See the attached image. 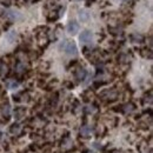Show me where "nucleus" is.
Returning <instances> with one entry per match:
<instances>
[{
    "mask_svg": "<svg viewBox=\"0 0 153 153\" xmlns=\"http://www.w3.org/2000/svg\"><path fill=\"white\" fill-rule=\"evenodd\" d=\"M60 50L65 51V53L68 54V56H76V53H78L76 45L73 41H70V40H65V41L60 45Z\"/></svg>",
    "mask_w": 153,
    "mask_h": 153,
    "instance_id": "obj_1",
    "label": "nucleus"
},
{
    "mask_svg": "<svg viewBox=\"0 0 153 153\" xmlns=\"http://www.w3.org/2000/svg\"><path fill=\"white\" fill-rule=\"evenodd\" d=\"M101 98L108 101H113L118 98V92L115 90H106L101 93Z\"/></svg>",
    "mask_w": 153,
    "mask_h": 153,
    "instance_id": "obj_2",
    "label": "nucleus"
},
{
    "mask_svg": "<svg viewBox=\"0 0 153 153\" xmlns=\"http://www.w3.org/2000/svg\"><path fill=\"white\" fill-rule=\"evenodd\" d=\"M80 41L81 42H84V44H88V42H91L92 41V39H93V34H92V32L91 31H84L81 34H80Z\"/></svg>",
    "mask_w": 153,
    "mask_h": 153,
    "instance_id": "obj_3",
    "label": "nucleus"
},
{
    "mask_svg": "<svg viewBox=\"0 0 153 153\" xmlns=\"http://www.w3.org/2000/svg\"><path fill=\"white\" fill-rule=\"evenodd\" d=\"M4 17H6V18H8V19H11V20H19V19H21L20 13L16 12V11H11V10L5 11V12H4Z\"/></svg>",
    "mask_w": 153,
    "mask_h": 153,
    "instance_id": "obj_4",
    "label": "nucleus"
},
{
    "mask_svg": "<svg viewBox=\"0 0 153 153\" xmlns=\"http://www.w3.org/2000/svg\"><path fill=\"white\" fill-rule=\"evenodd\" d=\"M86 74H87V72L82 67H78L76 70V72H74V76H76V79L78 81H82L86 78Z\"/></svg>",
    "mask_w": 153,
    "mask_h": 153,
    "instance_id": "obj_5",
    "label": "nucleus"
},
{
    "mask_svg": "<svg viewBox=\"0 0 153 153\" xmlns=\"http://www.w3.org/2000/svg\"><path fill=\"white\" fill-rule=\"evenodd\" d=\"M67 31H68V33H71L72 36L76 34L78 31H79V25H78V22H76V21H71V22L67 25Z\"/></svg>",
    "mask_w": 153,
    "mask_h": 153,
    "instance_id": "obj_6",
    "label": "nucleus"
},
{
    "mask_svg": "<svg viewBox=\"0 0 153 153\" xmlns=\"http://www.w3.org/2000/svg\"><path fill=\"white\" fill-rule=\"evenodd\" d=\"M38 40H39V44H40L41 46L47 45V42H48L47 33H46V32H40V33L38 34Z\"/></svg>",
    "mask_w": 153,
    "mask_h": 153,
    "instance_id": "obj_7",
    "label": "nucleus"
},
{
    "mask_svg": "<svg viewBox=\"0 0 153 153\" xmlns=\"http://www.w3.org/2000/svg\"><path fill=\"white\" fill-rule=\"evenodd\" d=\"M26 70H27V65L24 61L17 62V65H16V72L17 73H24V72H26Z\"/></svg>",
    "mask_w": 153,
    "mask_h": 153,
    "instance_id": "obj_8",
    "label": "nucleus"
},
{
    "mask_svg": "<svg viewBox=\"0 0 153 153\" xmlns=\"http://www.w3.org/2000/svg\"><path fill=\"white\" fill-rule=\"evenodd\" d=\"M72 145H73V143H72V139H71L70 137H66V138L64 139L62 144H61V146H62L64 150H68V149H71Z\"/></svg>",
    "mask_w": 153,
    "mask_h": 153,
    "instance_id": "obj_9",
    "label": "nucleus"
},
{
    "mask_svg": "<svg viewBox=\"0 0 153 153\" xmlns=\"http://www.w3.org/2000/svg\"><path fill=\"white\" fill-rule=\"evenodd\" d=\"M92 132V130H91V127L90 126H87V125H85V126H82L81 127V130H80V133L82 137H88L90 134Z\"/></svg>",
    "mask_w": 153,
    "mask_h": 153,
    "instance_id": "obj_10",
    "label": "nucleus"
},
{
    "mask_svg": "<svg viewBox=\"0 0 153 153\" xmlns=\"http://www.w3.org/2000/svg\"><path fill=\"white\" fill-rule=\"evenodd\" d=\"M6 38L8 40V42H13V41H16V39H17V32L16 31H11V32H8L7 34H6Z\"/></svg>",
    "mask_w": 153,
    "mask_h": 153,
    "instance_id": "obj_11",
    "label": "nucleus"
},
{
    "mask_svg": "<svg viewBox=\"0 0 153 153\" xmlns=\"http://www.w3.org/2000/svg\"><path fill=\"white\" fill-rule=\"evenodd\" d=\"M46 7L50 8V10H56L58 7V0H48L47 4H46Z\"/></svg>",
    "mask_w": 153,
    "mask_h": 153,
    "instance_id": "obj_12",
    "label": "nucleus"
},
{
    "mask_svg": "<svg viewBox=\"0 0 153 153\" xmlns=\"http://www.w3.org/2000/svg\"><path fill=\"white\" fill-rule=\"evenodd\" d=\"M6 86H7V88L14 90V88H17V87L19 86V82L16 81V80H8V81L6 82Z\"/></svg>",
    "mask_w": 153,
    "mask_h": 153,
    "instance_id": "obj_13",
    "label": "nucleus"
},
{
    "mask_svg": "<svg viewBox=\"0 0 153 153\" xmlns=\"http://www.w3.org/2000/svg\"><path fill=\"white\" fill-rule=\"evenodd\" d=\"M7 72H8V66L6 65V62H0V74L1 76H5V74H7Z\"/></svg>",
    "mask_w": 153,
    "mask_h": 153,
    "instance_id": "obj_14",
    "label": "nucleus"
},
{
    "mask_svg": "<svg viewBox=\"0 0 153 153\" xmlns=\"http://www.w3.org/2000/svg\"><path fill=\"white\" fill-rule=\"evenodd\" d=\"M79 18H80L81 21H84V22H85V21H87V20H88L90 14H88L86 11H84V10H82V11H80V12H79Z\"/></svg>",
    "mask_w": 153,
    "mask_h": 153,
    "instance_id": "obj_15",
    "label": "nucleus"
},
{
    "mask_svg": "<svg viewBox=\"0 0 153 153\" xmlns=\"http://www.w3.org/2000/svg\"><path fill=\"white\" fill-rule=\"evenodd\" d=\"M11 132H12L13 134H16V135H18V134L21 132V126L18 125V124L12 125V127H11Z\"/></svg>",
    "mask_w": 153,
    "mask_h": 153,
    "instance_id": "obj_16",
    "label": "nucleus"
},
{
    "mask_svg": "<svg viewBox=\"0 0 153 153\" xmlns=\"http://www.w3.org/2000/svg\"><path fill=\"white\" fill-rule=\"evenodd\" d=\"M10 111H11V108H10V105L8 104H6V105L2 106V115L4 117H10Z\"/></svg>",
    "mask_w": 153,
    "mask_h": 153,
    "instance_id": "obj_17",
    "label": "nucleus"
},
{
    "mask_svg": "<svg viewBox=\"0 0 153 153\" xmlns=\"http://www.w3.org/2000/svg\"><path fill=\"white\" fill-rule=\"evenodd\" d=\"M24 115H25V110H24L22 107H19V108L16 110V117H17L18 119H21Z\"/></svg>",
    "mask_w": 153,
    "mask_h": 153,
    "instance_id": "obj_18",
    "label": "nucleus"
},
{
    "mask_svg": "<svg viewBox=\"0 0 153 153\" xmlns=\"http://www.w3.org/2000/svg\"><path fill=\"white\" fill-rule=\"evenodd\" d=\"M132 40L134 42H143L144 41V37L141 34H132Z\"/></svg>",
    "mask_w": 153,
    "mask_h": 153,
    "instance_id": "obj_19",
    "label": "nucleus"
},
{
    "mask_svg": "<svg viewBox=\"0 0 153 153\" xmlns=\"http://www.w3.org/2000/svg\"><path fill=\"white\" fill-rule=\"evenodd\" d=\"M134 110V105L132 102H128V104H126L125 106H124V111L125 112H132Z\"/></svg>",
    "mask_w": 153,
    "mask_h": 153,
    "instance_id": "obj_20",
    "label": "nucleus"
},
{
    "mask_svg": "<svg viewBox=\"0 0 153 153\" xmlns=\"http://www.w3.org/2000/svg\"><path fill=\"white\" fill-rule=\"evenodd\" d=\"M108 31H110L112 34H114V36H119V34H121V30H120L119 27H117V28L110 27V28H108Z\"/></svg>",
    "mask_w": 153,
    "mask_h": 153,
    "instance_id": "obj_21",
    "label": "nucleus"
},
{
    "mask_svg": "<svg viewBox=\"0 0 153 153\" xmlns=\"http://www.w3.org/2000/svg\"><path fill=\"white\" fill-rule=\"evenodd\" d=\"M2 5H4V6H10V5H11V1H10V0H4V1H2Z\"/></svg>",
    "mask_w": 153,
    "mask_h": 153,
    "instance_id": "obj_22",
    "label": "nucleus"
},
{
    "mask_svg": "<svg viewBox=\"0 0 153 153\" xmlns=\"http://www.w3.org/2000/svg\"><path fill=\"white\" fill-rule=\"evenodd\" d=\"M86 2H87V4H86L87 6H91V5H92V2H94V0H87Z\"/></svg>",
    "mask_w": 153,
    "mask_h": 153,
    "instance_id": "obj_23",
    "label": "nucleus"
},
{
    "mask_svg": "<svg viewBox=\"0 0 153 153\" xmlns=\"http://www.w3.org/2000/svg\"><path fill=\"white\" fill-rule=\"evenodd\" d=\"M121 1H124V2H127V1H128V0H121Z\"/></svg>",
    "mask_w": 153,
    "mask_h": 153,
    "instance_id": "obj_24",
    "label": "nucleus"
},
{
    "mask_svg": "<svg viewBox=\"0 0 153 153\" xmlns=\"http://www.w3.org/2000/svg\"><path fill=\"white\" fill-rule=\"evenodd\" d=\"M87 153H93V152H87Z\"/></svg>",
    "mask_w": 153,
    "mask_h": 153,
    "instance_id": "obj_25",
    "label": "nucleus"
}]
</instances>
